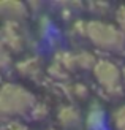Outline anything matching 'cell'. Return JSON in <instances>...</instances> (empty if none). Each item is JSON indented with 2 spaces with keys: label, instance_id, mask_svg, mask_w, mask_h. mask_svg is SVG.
<instances>
[{
  "label": "cell",
  "instance_id": "obj_16",
  "mask_svg": "<svg viewBox=\"0 0 125 130\" xmlns=\"http://www.w3.org/2000/svg\"><path fill=\"white\" fill-rule=\"evenodd\" d=\"M10 67H13V54H10L6 49L2 51V68L3 71H6Z\"/></svg>",
  "mask_w": 125,
  "mask_h": 130
},
{
  "label": "cell",
  "instance_id": "obj_10",
  "mask_svg": "<svg viewBox=\"0 0 125 130\" xmlns=\"http://www.w3.org/2000/svg\"><path fill=\"white\" fill-rule=\"evenodd\" d=\"M111 124L114 130H125V105H119L111 113Z\"/></svg>",
  "mask_w": 125,
  "mask_h": 130
},
{
  "label": "cell",
  "instance_id": "obj_11",
  "mask_svg": "<svg viewBox=\"0 0 125 130\" xmlns=\"http://www.w3.org/2000/svg\"><path fill=\"white\" fill-rule=\"evenodd\" d=\"M48 73H49V76L51 78H56V79H59V81H65L68 78V73L70 71L63 67L62 63H59L57 60H54L49 67H48Z\"/></svg>",
  "mask_w": 125,
  "mask_h": 130
},
{
  "label": "cell",
  "instance_id": "obj_5",
  "mask_svg": "<svg viewBox=\"0 0 125 130\" xmlns=\"http://www.w3.org/2000/svg\"><path fill=\"white\" fill-rule=\"evenodd\" d=\"M56 118H57V124L63 130H79L84 122L81 111L75 105H70V103L59 106Z\"/></svg>",
  "mask_w": 125,
  "mask_h": 130
},
{
  "label": "cell",
  "instance_id": "obj_3",
  "mask_svg": "<svg viewBox=\"0 0 125 130\" xmlns=\"http://www.w3.org/2000/svg\"><path fill=\"white\" fill-rule=\"evenodd\" d=\"M92 73L106 97L117 100L123 95L125 87L122 79V68L116 62L109 59H100Z\"/></svg>",
  "mask_w": 125,
  "mask_h": 130
},
{
  "label": "cell",
  "instance_id": "obj_7",
  "mask_svg": "<svg viewBox=\"0 0 125 130\" xmlns=\"http://www.w3.org/2000/svg\"><path fill=\"white\" fill-rule=\"evenodd\" d=\"M84 124L87 130H104V127H106V113H104V108L98 102H92L89 105L84 118Z\"/></svg>",
  "mask_w": 125,
  "mask_h": 130
},
{
  "label": "cell",
  "instance_id": "obj_6",
  "mask_svg": "<svg viewBox=\"0 0 125 130\" xmlns=\"http://www.w3.org/2000/svg\"><path fill=\"white\" fill-rule=\"evenodd\" d=\"M0 14L5 22L21 24L29 14V6L22 2H16V0H3L0 3Z\"/></svg>",
  "mask_w": 125,
  "mask_h": 130
},
{
  "label": "cell",
  "instance_id": "obj_12",
  "mask_svg": "<svg viewBox=\"0 0 125 130\" xmlns=\"http://www.w3.org/2000/svg\"><path fill=\"white\" fill-rule=\"evenodd\" d=\"M68 94L76 100H84L89 95V87L82 83H73L68 86Z\"/></svg>",
  "mask_w": 125,
  "mask_h": 130
},
{
  "label": "cell",
  "instance_id": "obj_15",
  "mask_svg": "<svg viewBox=\"0 0 125 130\" xmlns=\"http://www.w3.org/2000/svg\"><path fill=\"white\" fill-rule=\"evenodd\" d=\"M89 8L92 10V13L94 14H108V10L111 8V5L109 3H100V2H95V3H90L89 5Z\"/></svg>",
  "mask_w": 125,
  "mask_h": 130
},
{
  "label": "cell",
  "instance_id": "obj_8",
  "mask_svg": "<svg viewBox=\"0 0 125 130\" xmlns=\"http://www.w3.org/2000/svg\"><path fill=\"white\" fill-rule=\"evenodd\" d=\"M14 68L21 76L32 78V79H33V78L41 75V60L35 56H29V57H25V59L19 60L14 65Z\"/></svg>",
  "mask_w": 125,
  "mask_h": 130
},
{
  "label": "cell",
  "instance_id": "obj_9",
  "mask_svg": "<svg viewBox=\"0 0 125 130\" xmlns=\"http://www.w3.org/2000/svg\"><path fill=\"white\" fill-rule=\"evenodd\" d=\"M75 59H76V70H92V71L100 60L97 59V56L92 51H85V49L75 53Z\"/></svg>",
  "mask_w": 125,
  "mask_h": 130
},
{
  "label": "cell",
  "instance_id": "obj_2",
  "mask_svg": "<svg viewBox=\"0 0 125 130\" xmlns=\"http://www.w3.org/2000/svg\"><path fill=\"white\" fill-rule=\"evenodd\" d=\"M85 38L98 51L108 54H125V35L116 24L101 19H90L85 22Z\"/></svg>",
  "mask_w": 125,
  "mask_h": 130
},
{
  "label": "cell",
  "instance_id": "obj_1",
  "mask_svg": "<svg viewBox=\"0 0 125 130\" xmlns=\"http://www.w3.org/2000/svg\"><path fill=\"white\" fill-rule=\"evenodd\" d=\"M37 97L27 87L13 81H5L0 90V113L5 119L16 121L29 116L37 105Z\"/></svg>",
  "mask_w": 125,
  "mask_h": 130
},
{
  "label": "cell",
  "instance_id": "obj_4",
  "mask_svg": "<svg viewBox=\"0 0 125 130\" xmlns=\"http://www.w3.org/2000/svg\"><path fill=\"white\" fill-rule=\"evenodd\" d=\"M2 41H3V49H6L10 54L22 53L27 43H25V37L21 32V24L5 22L2 29Z\"/></svg>",
  "mask_w": 125,
  "mask_h": 130
},
{
  "label": "cell",
  "instance_id": "obj_13",
  "mask_svg": "<svg viewBox=\"0 0 125 130\" xmlns=\"http://www.w3.org/2000/svg\"><path fill=\"white\" fill-rule=\"evenodd\" d=\"M48 114H49V109H48V106H46L44 103L38 102L37 105L33 106V109L30 111L29 118H30L32 121H35V122H41L43 119H46V118H48Z\"/></svg>",
  "mask_w": 125,
  "mask_h": 130
},
{
  "label": "cell",
  "instance_id": "obj_17",
  "mask_svg": "<svg viewBox=\"0 0 125 130\" xmlns=\"http://www.w3.org/2000/svg\"><path fill=\"white\" fill-rule=\"evenodd\" d=\"M122 79H123V87H125V67L122 68Z\"/></svg>",
  "mask_w": 125,
  "mask_h": 130
},
{
  "label": "cell",
  "instance_id": "obj_14",
  "mask_svg": "<svg viewBox=\"0 0 125 130\" xmlns=\"http://www.w3.org/2000/svg\"><path fill=\"white\" fill-rule=\"evenodd\" d=\"M114 19H116V25L120 29V32L125 35V6L120 5L114 10Z\"/></svg>",
  "mask_w": 125,
  "mask_h": 130
}]
</instances>
